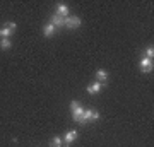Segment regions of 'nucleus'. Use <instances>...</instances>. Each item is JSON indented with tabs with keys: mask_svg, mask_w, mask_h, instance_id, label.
Here are the masks:
<instances>
[{
	"mask_svg": "<svg viewBox=\"0 0 154 147\" xmlns=\"http://www.w3.org/2000/svg\"><path fill=\"white\" fill-rule=\"evenodd\" d=\"M77 137H79V132H77V130H67L65 135L62 137V140H63V147H69L72 142L77 139Z\"/></svg>",
	"mask_w": 154,
	"mask_h": 147,
	"instance_id": "nucleus-5",
	"label": "nucleus"
},
{
	"mask_svg": "<svg viewBox=\"0 0 154 147\" xmlns=\"http://www.w3.org/2000/svg\"><path fill=\"white\" fill-rule=\"evenodd\" d=\"M50 24H53V27H55V29H60V27H63V19H62V17H58L57 14H53V16L50 17Z\"/></svg>",
	"mask_w": 154,
	"mask_h": 147,
	"instance_id": "nucleus-9",
	"label": "nucleus"
},
{
	"mask_svg": "<svg viewBox=\"0 0 154 147\" xmlns=\"http://www.w3.org/2000/svg\"><path fill=\"white\" fill-rule=\"evenodd\" d=\"M63 26L69 27V29H77V27L81 26V17L79 16H70L63 19Z\"/></svg>",
	"mask_w": 154,
	"mask_h": 147,
	"instance_id": "nucleus-4",
	"label": "nucleus"
},
{
	"mask_svg": "<svg viewBox=\"0 0 154 147\" xmlns=\"http://www.w3.org/2000/svg\"><path fill=\"white\" fill-rule=\"evenodd\" d=\"M53 33H55V27H53V24H45V27H43V34L46 36V38H51L53 36Z\"/></svg>",
	"mask_w": 154,
	"mask_h": 147,
	"instance_id": "nucleus-10",
	"label": "nucleus"
},
{
	"mask_svg": "<svg viewBox=\"0 0 154 147\" xmlns=\"http://www.w3.org/2000/svg\"><path fill=\"white\" fill-rule=\"evenodd\" d=\"M144 51H146V58H151V60H152V57H154V48L152 46H147Z\"/></svg>",
	"mask_w": 154,
	"mask_h": 147,
	"instance_id": "nucleus-14",
	"label": "nucleus"
},
{
	"mask_svg": "<svg viewBox=\"0 0 154 147\" xmlns=\"http://www.w3.org/2000/svg\"><path fill=\"white\" fill-rule=\"evenodd\" d=\"M50 147H63V140H62V137H53V139L50 140Z\"/></svg>",
	"mask_w": 154,
	"mask_h": 147,
	"instance_id": "nucleus-12",
	"label": "nucleus"
},
{
	"mask_svg": "<svg viewBox=\"0 0 154 147\" xmlns=\"http://www.w3.org/2000/svg\"><path fill=\"white\" fill-rule=\"evenodd\" d=\"M11 36H12V31H11V29H7L5 26L0 27V39H2V38H7V39H9Z\"/></svg>",
	"mask_w": 154,
	"mask_h": 147,
	"instance_id": "nucleus-13",
	"label": "nucleus"
},
{
	"mask_svg": "<svg viewBox=\"0 0 154 147\" xmlns=\"http://www.w3.org/2000/svg\"><path fill=\"white\" fill-rule=\"evenodd\" d=\"M5 27H7V29H11L12 33H14V31L17 29V24H16V22H12V21H9V22H5Z\"/></svg>",
	"mask_w": 154,
	"mask_h": 147,
	"instance_id": "nucleus-15",
	"label": "nucleus"
},
{
	"mask_svg": "<svg viewBox=\"0 0 154 147\" xmlns=\"http://www.w3.org/2000/svg\"><path fill=\"white\" fill-rule=\"evenodd\" d=\"M139 67H140V70H142L144 74H151L152 69H154V67H152V60H151V58H146V57L139 62Z\"/></svg>",
	"mask_w": 154,
	"mask_h": 147,
	"instance_id": "nucleus-6",
	"label": "nucleus"
},
{
	"mask_svg": "<svg viewBox=\"0 0 154 147\" xmlns=\"http://www.w3.org/2000/svg\"><path fill=\"white\" fill-rule=\"evenodd\" d=\"M82 115H84L82 104L79 103L77 99L70 101V116H72V120L77 121V123H81V121H82Z\"/></svg>",
	"mask_w": 154,
	"mask_h": 147,
	"instance_id": "nucleus-1",
	"label": "nucleus"
},
{
	"mask_svg": "<svg viewBox=\"0 0 154 147\" xmlns=\"http://www.w3.org/2000/svg\"><path fill=\"white\" fill-rule=\"evenodd\" d=\"M98 120H99V113L98 111H94V109H84L81 125H86V123H89V121H98Z\"/></svg>",
	"mask_w": 154,
	"mask_h": 147,
	"instance_id": "nucleus-2",
	"label": "nucleus"
},
{
	"mask_svg": "<svg viewBox=\"0 0 154 147\" xmlns=\"http://www.w3.org/2000/svg\"><path fill=\"white\" fill-rule=\"evenodd\" d=\"M105 87V84H101V82H98V81H94L93 84H89L88 86V93L89 94H98L101 89Z\"/></svg>",
	"mask_w": 154,
	"mask_h": 147,
	"instance_id": "nucleus-7",
	"label": "nucleus"
},
{
	"mask_svg": "<svg viewBox=\"0 0 154 147\" xmlns=\"http://www.w3.org/2000/svg\"><path fill=\"white\" fill-rule=\"evenodd\" d=\"M94 77H96V81H98V82L106 84V81H108V77H110V75H108V72H106V70L99 69V70H96V75H94Z\"/></svg>",
	"mask_w": 154,
	"mask_h": 147,
	"instance_id": "nucleus-8",
	"label": "nucleus"
},
{
	"mask_svg": "<svg viewBox=\"0 0 154 147\" xmlns=\"http://www.w3.org/2000/svg\"><path fill=\"white\" fill-rule=\"evenodd\" d=\"M55 14L58 17H62V19H67V17H70V9H69V5H67V4L60 2V4H57Z\"/></svg>",
	"mask_w": 154,
	"mask_h": 147,
	"instance_id": "nucleus-3",
	"label": "nucleus"
},
{
	"mask_svg": "<svg viewBox=\"0 0 154 147\" xmlns=\"http://www.w3.org/2000/svg\"><path fill=\"white\" fill-rule=\"evenodd\" d=\"M12 48V41L7 38H2L0 39V50H11Z\"/></svg>",
	"mask_w": 154,
	"mask_h": 147,
	"instance_id": "nucleus-11",
	"label": "nucleus"
}]
</instances>
